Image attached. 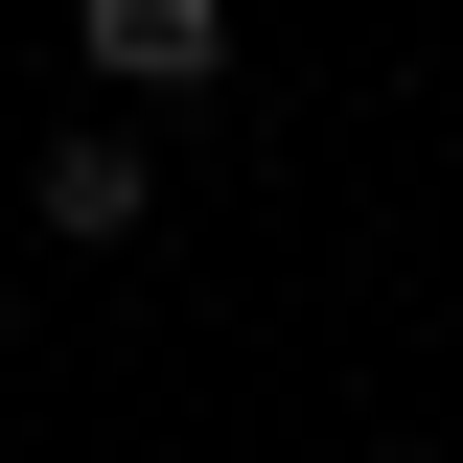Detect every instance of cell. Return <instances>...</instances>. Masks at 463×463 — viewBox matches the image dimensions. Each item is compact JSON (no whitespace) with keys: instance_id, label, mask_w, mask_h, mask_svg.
<instances>
[{"instance_id":"2","label":"cell","mask_w":463,"mask_h":463,"mask_svg":"<svg viewBox=\"0 0 463 463\" xmlns=\"http://www.w3.org/2000/svg\"><path fill=\"white\" fill-rule=\"evenodd\" d=\"M24 209H47L70 255H116V232L163 209V163H139V116H70V139H24Z\"/></svg>"},{"instance_id":"1","label":"cell","mask_w":463,"mask_h":463,"mask_svg":"<svg viewBox=\"0 0 463 463\" xmlns=\"http://www.w3.org/2000/svg\"><path fill=\"white\" fill-rule=\"evenodd\" d=\"M70 70H93L116 116H163V93L232 70V0H70Z\"/></svg>"}]
</instances>
